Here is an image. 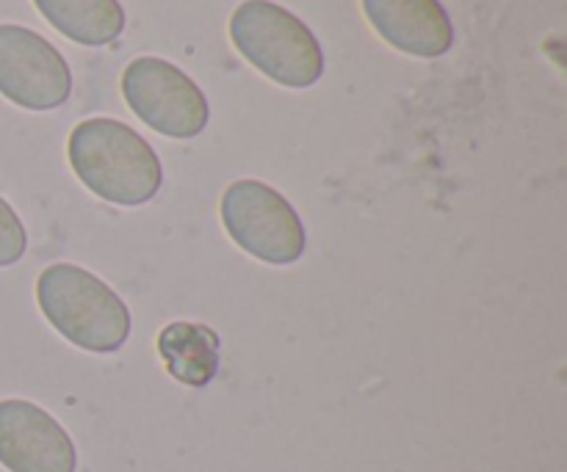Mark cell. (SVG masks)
I'll use <instances>...</instances> for the list:
<instances>
[{"label":"cell","mask_w":567,"mask_h":472,"mask_svg":"<svg viewBox=\"0 0 567 472\" xmlns=\"http://www.w3.org/2000/svg\"><path fill=\"white\" fill-rule=\"evenodd\" d=\"M66 158L89 191L122 208L147 204L164 182L155 149L133 127L109 116H92L72 127Z\"/></svg>","instance_id":"6da1fadb"},{"label":"cell","mask_w":567,"mask_h":472,"mask_svg":"<svg viewBox=\"0 0 567 472\" xmlns=\"http://www.w3.org/2000/svg\"><path fill=\"white\" fill-rule=\"evenodd\" d=\"M374 31L399 53L441 59L454 44V25L441 0H363Z\"/></svg>","instance_id":"ba28073f"},{"label":"cell","mask_w":567,"mask_h":472,"mask_svg":"<svg viewBox=\"0 0 567 472\" xmlns=\"http://www.w3.org/2000/svg\"><path fill=\"white\" fill-rule=\"evenodd\" d=\"M230 39L255 70L286 88H310L324 75L316 33L275 0H244L230 17Z\"/></svg>","instance_id":"3957f363"},{"label":"cell","mask_w":567,"mask_h":472,"mask_svg":"<svg viewBox=\"0 0 567 472\" xmlns=\"http://www.w3.org/2000/svg\"><path fill=\"white\" fill-rule=\"evenodd\" d=\"M37 302L64 340L92 354L120 352L131 337L127 304L81 265H48L37 280Z\"/></svg>","instance_id":"7a4b0ae2"},{"label":"cell","mask_w":567,"mask_h":472,"mask_svg":"<svg viewBox=\"0 0 567 472\" xmlns=\"http://www.w3.org/2000/svg\"><path fill=\"white\" fill-rule=\"evenodd\" d=\"M158 354L181 385L205 387L219 370V335L203 324L175 321L158 335Z\"/></svg>","instance_id":"30bf717a"},{"label":"cell","mask_w":567,"mask_h":472,"mask_svg":"<svg viewBox=\"0 0 567 472\" xmlns=\"http://www.w3.org/2000/svg\"><path fill=\"white\" fill-rule=\"evenodd\" d=\"M0 94L25 111H53L72 94L64 55L25 25H0Z\"/></svg>","instance_id":"8992f818"},{"label":"cell","mask_w":567,"mask_h":472,"mask_svg":"<svg viewBox=\"0 0 567 472\" xmlns=\"http://www.w3.org/2000/svg\"><path fill=\"white\" fill-rule=\"evenodd\" d=\"M28 249V232L20 216L0 197V269L20 263Z\"/></svg>","instance_id":"8fae6325"},{"label":"cell","mask_w":567,"mask_h":472,"mask_svg":"<svg viewBox=\"0 0 567 472\" xmlns=\"http://www.w3.org/2000/svg\"><path fill=\"white\" fill-rule=\"evenodd\" d=\"M122 94L133 114L166 138L186 141L208 127V97L181 66L166 59H133L122 72Z\"/></svg>","instance_id":"5b68a950"},{"label":"cell","mask_w":567,"mask_h":472,"mask_svg":"<svg viewBox=\"0 0 567 472\" xmlns=\"http://www.w3.org/2000/svg\"><path fill=\"white\" fill-rule=\"evenodd\" d=\"M221 224L236 247L271 265L297 263L308 247L297 208L258 180H236L227 188L221 197Z\"/></svg>","instance_id":"277c9868"},{"label":"cell","mask_w":567,"mask_h":472,"mask_svg":"<svg viewBox=\"0 0 567 472\" xmlns=\"http://www.w3.org/2000/svg\"><path fill=\"white\" fill-rule=\"evenodd\" d=\"M0 464L9 472H75L78 453L59 420L9 398L0 401Z\"/></svg>","instance_id":"52a82bcc"},{"label":"cell","mask_w":567,"mask_h":472,"mask_svg":"<svg viewBox=\"0 0 567 472\" xmlns=\"http://www.w3.org/2000/svg\"><path fill=\"white\" fill-rule=\"evenodd\" d=\"M33 6L55 31L83 48H103L125 31L120 0H33Z\"/></svg>","instance_id":"9c48e42d"}]
</instances>
